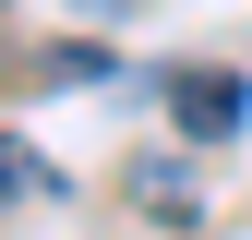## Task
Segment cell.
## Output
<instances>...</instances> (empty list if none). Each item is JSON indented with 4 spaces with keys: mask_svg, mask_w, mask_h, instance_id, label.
Returning a JSON list of instances; mask_svg holds the SVG:
<instances>
[{
    "mask_svg": "<svg viewBox=\"0 0 252 240\" xmlns=\"http://www.w3.org/2000/svg\"><path fill=\"white\" fill-rule=\"evenodd\" d=\"M168 120H180L192 144H228L240 120H252V84H240V72H168Z\"/></svg>",
    "mask_w": 252,
    "mask_h": 240,
    "instance_id": "1",
    "label": "cell"
},
{
    "mask_svg": "<svg viewBox=\"0 0 252 240\" xmlns=\"http://www.w3.org/2000/svg\"><path fill=\"white\" fill-rule=\"evenodd\" d=\"M0 192H24V180H12V144H0Z\"/></svg>",
    "mask_w": 252,
    "mask_h": 240,
    "instance_id": "2",
    "label": "cell"
}]
</instances>
